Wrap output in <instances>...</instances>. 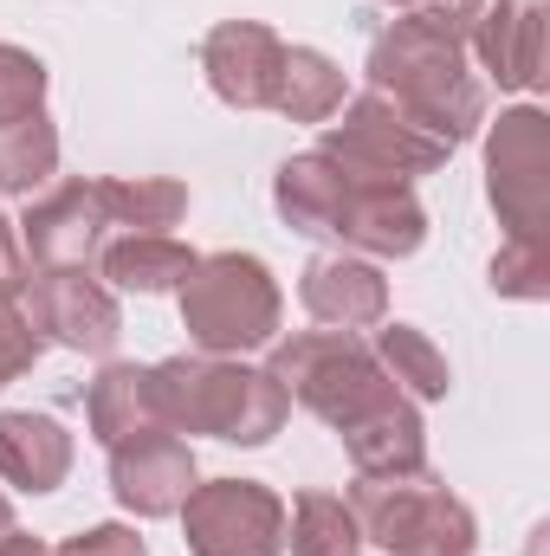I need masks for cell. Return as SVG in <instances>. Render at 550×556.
<instances>
[{
  "label": "cell",
  "mask_w": 550,
  "mask_h": 556,
  "mask_svg": "<svg viewBox=\"0 0 550 556\" xmlns=\"http://www.w3.org/2000/svg\"><path fill=\"white\" fill-rule=\"evenodd\" d=\"M363 72H370V91L396 98L409 117H421L434 137H447L453 149L466 137H479V124H486V85L466 65V46L447 39V33L414 26L409 13L389 20L370 39Z\"/></svg>",
  "instance_id": "1"
},
{
  "label": "cell",
  "mask_w": 550,
  "mask_h": 556,
  "mask_svg": "<svg viewBox=\"0 0 550 556\" xmlns=\"http://www.w3.org/2000/svg\"><path fill=\"white\" fill-rule=\"evenodd\" d=\"M155 376V415L168 433H214L234 446H266L291 402L266 369H247L240 356H168L149 363Z\"/></svg>",
  "instance_id": "2"
},
{
  "label": "cell",
  "mask_w": 550,
  "mask_h": 556,
  "mask_svg": "<svg viewBox=\"0 0 550 556\" xmlns=\"http://www.w3.org/2000/svg\"><path fill=\"white\" fill-rule=\"evenodd\" d=\"M182 330L201 356H247L278 337V278L253 253H195L182 278Z\"/></svg>",
  "instance_id": "3"
},
{
  "label": "cell",
  "mask_w": 550,
  "mask_h": 556,
  "mask_svg": "<svg viewBox=\"0 0 550 556\" xmlns=\"http://www.w3.org/2000/svg\"><path fill=\"white\" fill-rule=\"evenodd\" d=\"M266 376L285 389V402H298L304 415H317L324 427H350L370 408L396 402V382L383 376L376 350L363 337L343 330H298V337H273Z\"/></svg>",
  "instance_id": "4"
},
{
  "label": "cell",
  "mask_w": 550,
  "mask_h": 556,
  "mask_svg": "<svg viewBox=\"0 0 550 556\" xmlns=\"http://www.w3.org/2000/svg\"><path fill=\"white\" fill-rule=\"evenodd\" d=\"M350 511H357L363 538L383 544L389 556H473V544H479L473 511L447 492V479L434 466L383 472V479L357 472Z\"/></svg>",
  "instance_id": "5"
},
{
  "label": "cell",
  "mask_w": 550,
  "mask_h": 556,
  "mask_svg": "<svg viewBox=\"0 0 550 556\" xmlns=\"http://www.w3.org/2000/svg\"><path fill=\"white\" fill-rule=\"evenodd\" d=\"M317 149H330L343 168H357V175H383V181H409L414 175H434V168H447V155H453V142L434 137L421 117H409L396 98H383V91H357V98H343V111H337V124H324V142Z\"/></svg>",
  "instance_id": "6"
},
{
  "label": "cell",
  "mask_w": 550,
  "mask_h": 556,
  "mask_svg": "<svg viewBox=\"0 0 550 556\" xmlns=\"http://www.w3.org/2000/svg\"><path fill=\"white\" fill-rule=\"evenodd\" d=\"M486 201L505 240L550 233V117L538 104L499 111V124L486 130Z\"/></svg>",
  "instance_id": "7"
},
{
  "label": "cell",
  "mask_w": 550,
  "mask_h": 556,
  "mask_svg": "<svg viewBox=\"0 0 550 556\" xmlns=\"http://www.w3.org/2000/svg\"><path fill=\"white\" fill-rule=\"evenodd\" d=\"M195 556H278L285 551V498L260 479H208L175 511Z\"/></svg>",
  "instance_id": "8"
},
{
  "label": "cell",
  "mask_w": 550,
  "mask_h": 556,
  "mask_svg": "<svg viewBox=\"0 0 550 556\" xmlns=\"http://www.w3.org/2000/svg\"><path fill=\"white\" fill-rule=\"evenodd\" d=\"M111 240V214H104V188L98 181H59L39 201H26L13 247L26 273H91L98 253Z\"/></svg>",
  "instance_id": "9"
},
{
  "label": "cell",
  "mask_w": 550,
  "mask_h": 556,
  "mask_svg": "<svg viewBox=\"0 0 550 556\" xmlns=\"http://www.w3.org/2000/svg\"><path fill=\"white\" fill-rule=\"evenodd\" d=\"M20 304L33 317V330L72 356H111L124 337V311L117 291L91 273H26L20 278Z\"/></svg>",
  "instance_id": "10"
},
{
  "label": "cell",
  "mask_w": 550,
  "mask_h": 556,
  "mask_svg": "<svg viewBox=\"0 0 550 556\" xmlns=\"http://www.w3.org/2000/svg\"><path fill=\"white\" fill-rule=\"evenodd\" d=\"M330 240H337V253H357L370 266L409 260L427 240V207L414 201L409 181H383V175H357L350 168V188H343V207L330 220Z\"/></svg>",
  "instance_id": "11"
},
{
  "label": "cell",
  "mask_w": 550,
  "mask_h": 556,
  "mask_svg": "<svg viewBox=\"0 0 550 556\" xmlns=\"http://www.w3.org/2000/svg\"><path fill=\"white\" fill-rule=\"evenodd\" d=\"M195 485H201L195 446H188L182 433H168V427L111 446V492H117V505L137 511V518H175Z\"/></svg>",
  "instance_id": "12"
},
{
  "label": "cell",
  "mask_w": 550,
  "mask_h": 556,
  "mask_svg": "<svg viewBox=\"0 0 550 556\" xmlns=\"http://www.w3.org/2000/svg\"><path fill=\"white\" fill-rule=\"evenodd\" d=\"M278 59H285V39L266 20H221L201 39V78L234 111H273Z\"/></svg>",
  "instance_id": "13"
},
{
  "label": "cell",
  "mask_w": 550,
  "mask_h": 556,
  "mask_svg": "<svg viewBox=\"0 0 550 556\" xmlns=\"http://www.w3.org/2000/svg\"><path fill=\"white\" fill-rule=\"evenodd\" d=\"M298 304L311 311V324L363 337L389 317V278H383V266H370L357 253H317L298 273Z\"/></svg>",
  "instance_id": "14"
},
{
  "label": "cell",
  "mask_w": 550,
  "mask_h": 556,
  "mask_svg": "<svg viewBox=\"0 0 550 556\" xmlns=\"http://www.w3.org/2000/svg\"><path fill=\"white\" fill-rule=\"evenodd\" d=\"M545 0H486L479 26H473V59L499 91H532L545 78Z\"/></svg>",
  "instance_id": "15"
},
{
  "label": "cell",
  "mask_w": 550,
  "mask_h": 556,
  "mask_svg": "<svg viewBox=\"0 0 550 556\" xmlns=\"http://www.w3.org/2000/svg\"><path fill=\"white\" fill-rule=\"evenodd\" d=\"M72 472V433L52 415H33V408H0V479L13 492H59Z\"/></svg>",
  "instance_id": "16"
},
{
  "label": "cell",
  "mask_w": 550,
  "mask_h": 556,
  "mask_svg": "<svg viewBox=\"0 0 550 556\" xmlns=\"http://www.w3.org/2000/svg\"><path fill=\"white\" fill-rule=\"evenodd\" d=\"M343 188H350V168H343L330 149H304V155H291L273 175V207L291 233L330 240V220H337V207H343Z\"/></svg>",
  "instance_id": "17"
},
{
  "label": "cell",
  "mask_w": 550,
  "mask_h": 556,
  "mask_svg": "<svg viewBox=\"0 0 550 556\" xmlns=\"http://www.w3.org/2000/svg\"><path fill=\"white\" fill-rule=\"evenodd\" d=\"M343 453H350V466H357L363 479L427 466V427H421V408H414L409 395H396V402L370 408L363 420H350V427H343Z\"/></svg>",
  "instance_id": "18"
},
{
  "label": "cell",
  "mask_w": 550,
  "mask_h": 556,
  "mask_svg": "<svg viewBox=\"0 0 550 556\" xmlns=\"http://www.w3.org/2000/svg\"><path fill=\"white\" fill-rule=\"evenodd\" d=\"M85 427L98 446H124L137 433H155L162 415H155V376L142 363H104L98 382L85 389Z\"/></svg>",
  "instance_id": "19"
},
{
  "label": "cell",
  "mask_w": 550,
  "mask_h": 556,
  "mask_svg": "<svg viewBox=\"0 0 550 556\" xmlns=\"http://www.w3.org/2000/svg\"><path fill=\"white\" fill-rule=\"evenodd\" d=\"M188 266H195V247H182L175 233H111L98 253V278L111 291H137V298L182 291Z\"/></svg>",
  "instance_id": "20"
},
{
  "label": "cell",
  "mask_w": 550,
  "mask_h": 556,
  "mask_svg": "<svg viewBox=\"0 0 550 556\" xmlns=\"http://www.w3.org/2000/svg\"><path fill=\"white\" fill-rule=\"evenodd\" d=\"M350 85H343V65L317 46H285L278 59V85H273V111L291 124H330L343 111Z\"/></svg>",
  "instance_id": "21"
},
{
  "label": "cell",
  "mask_w": 550,
  "mask_h": 556,
  "mask_svg": "<svg viewBox=\"0 0 550 556\" xmlns=\"http://www.w3.org/2000/svg\"><path fill=\"white\" fill-rule=\"evenodd\" d=\"M370 350H376V363H383V376L396 382V395H409V402H447V389H453V369H447V356H440V343L427 337V330H414V324H376V337H370Z\"/></svg>",
  "instance_id": "22"
},
{
  "label": "cell",
  "mask_w": 550,
  "mask_h": 556,
  "mask_svg": "<svg viewBox=\"0 0 550 556\" xmlns=\"http://www.w3.org/2000/svg\"><path fill=\"white\" fill-rule=\"evenodd\" d=\"M52 175H59V130H52L46 104L0 117V194L33 201Z\"/></svg>",
  "instance_id": "23"
},
{
  "label": "cell",
  "mask_w": 550,
  "mask_h": 556,
  "mask_svg": "<svg viewBox=\"0 0 550 556\" xmlns=\"http://www.w3.org/2000/svg\"><path fill=\"white\" fill-rule=\"evenodd\" d=\"M98 188L111 233H168L188 220V188L175 175H104Z\"/></svg>",
  "instance_id": "24"
},
{
  "label": "cell",
  "mask_w": 550,
  "mask_h": 556,
  "mask_svg": "<svg viewBox=\"0 0 550 556\" xmlns=\"http://www.w3.org/2000/svg\"><path fill=\"white\" fill-rule=\"evenodd\" d=\"M285 551L291 556H363V525L350 498L337 492H298L285 511Z\"/></svg>",
  "instance_id": "25"
},
{
  "label": "cell",
  "mask_w": 550,
  "mask_h": 556,
  "mask_svg": "<svg viewBox=\"0 0 550 556\" xmlns=\"http://www.w3.org/2000/svg\"><path fill=\"white\" fill-rule=\"evenodd\" d=\"M492 291L499 298H518V304L550 298V233L545 240H505L492 253Z\"/></svg>",
  "instance_id": "26"
},
{
  "label": "cell",
  "mask_w": 550,
  "mask_h": 556,
  "mask_svg": "<svg viewBox=\"0 0 550 556\" xmlns=\"http://www.w3.org/2000/svg\"><path fill=\"white\" fill-rule=\"evenodd\" d=\"M39 350H46V337L33 330V317L20 304V285H0V389L20 382L39 363Z\"/></svg>",
  "instance_id": "27"
},
{
  "label": "cell",
  "mask_w": 550,
  "mask_h": 556,
  "mask_svg": "<svg viewBox=\"0 0 550 556\" xmlns=\"http://www.w3.org/2000/svg\"><path fill=\"white\" fill-rule=\"evenodd\" d=\"M39 104H46V65H39V52L0 39V117L39 111Z\"/></svg>",
  "instance_id": "28"
},
{
  "label": "cell",
  "mask_w": 550,
  "mask_h": 556,
  "mask_svg": "<svg viewBox=\"0 0 550 556\" xmlns=\"http://www.w3.org/2000/svg\"><path fill=\"white\" fill-rule=\"evenodd\" d=\"M414 26H427V33H447V39H473V26H479V13H486V0H414L402 7Z\"/></svg>",
  "instance_id": "29"
},
{
  "label": "cell",
  "mask_w": 550,
  "mask_h": 556,
  "mask_svg": "<svg viewBox=\"0 0 550 556\" xmlns=\"http://www.w3.org/2000/svg\"><path fill=\"white\" fill-rule=\"evenodd\" d=\"M52 556H149V544H142L130 525H91V531L52 544Z\"/></svg>",
  "instance_id": "30"
},
{
  "label": "cell",
  "mask_w": 550,
  "mask_h": 556,
  "mask_svg": "<svg viewBox=\"0 0 550 556\" xmlns=\"http://www.w3.org/2000/svg\"><path fill=\"white\" fill-rule=\"evenodd\" d=\"M26 266H20V247H13V227L0 220V285H20Z\"/></svg>",
  "instance_id": "31"
},
{
  "label": "cell",
  "mask_w": 550,
  "mask_h": 556,
  "mask_svg": "<svg viewBox=\"0 0 550 556\" xmlns=\"http://www.w3.org/2000/svg\"><path fill=\"white\" fill-rule=\"evenodd\" d=\"M0 556H52V544L46 538H26V531H7L0 538Z\"/></svg>",
  "instance_id": "32"
},
{
  "label": "cell",
  "mask_w": 550,
  "mask_h": 556,
  "mask_svg": "<svg viewBox=\"0 0 550 556\" xmlns=\"http://www.w3.org/2000/svg\"><path fill=\"white\" fill-rule=\"evenodd\" d=\"M13 531V505H7V492H0V538Z\"/></svg>",
  "instance_id": "33"
},
{
  "label": "cell",
  "mask_w": 550,
  "mask_h": 556,
  "mask_svg": "<svg viewBox=\"0 0 550 556\" xmlns=\"http://www.w3.org/2000/svg\"><path fill=\"white\" fill-rule=\"evenodd\" d=\"M383 7H414V0H383Z\"/></svg>",
  "instance_id": "34"
}]
</instances>
